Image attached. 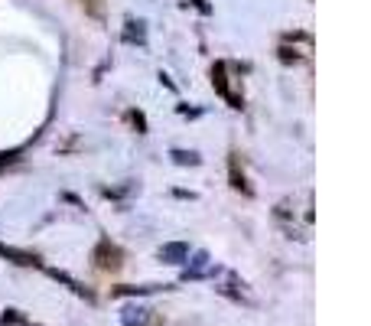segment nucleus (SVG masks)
<instances>
[{
    "label": "nucleus",
    "mask_w": 371,
    "mask_h": 326,
    "mask_svg": "<svg viewBox=\"0 0 371 326\" xmlns=\"http://www.w3.org/2000/svg\"><path fill=\"white\" fill-rule=\"evenodd\" d=\"M173 160H176V163H189V167H195V163H199V157H195L193 150H189V154H186V150H173Z\"/></svg>",
    "instance_id": "nucleus-9"
},
{
    "label": "nucleus",
    "mask_w": 371,
    "mask_h": 326,
    "mask_svg": "<svg viewBox=\"0 0 371 326\" xmlns=\"http://www.w3.org/2000/svg\"><path fill=\"white\" fill-rule=\"evenodd\" d=\"M0 258H7V261H13V265H20V267H39L42 265L36 255L20 251V248H13V245H4V241H0Z\"/></svg>",
    "instance_id": "nucleus-1"
},
{
    "label": "nucleus",
    "mask_w": 371,
    "mask_h": 326,
    "mask_svg": "<svg viewBox=\"0 0 371 326\" xmlns=\"http://www.w3.org/2000/svg\"><path fill=\"white\" fill-rule=\"evenodd\" d=\"M160 261H166V265H183V261H189V245H186V241H169V245H163Z\"/></svg>",
    "instance_id": "nucleus-3"
},
{
    "label": "nucleus",
    "mask_w": 371,
    "mask_h": 326,
    "mask_svg": "<svg viewBox=\"0 0 371 326\" xmlns=\"http://www.w3.org/2000/svg\"><path fill=\"white\" fill-rule=\"evenodd\" d=\"M124 40L127 43H144V23H127V33H124Z\"/></svg>",
    "instance_id": "nucleus-8"
},
{
    "label": "nucleus",
    "mask_w": 371,
    "mask_h": 326,
    "mask_svg": "<svg viewBox=\"0 0 371 326\" xmlns=\"http://www.w3.org/2000/svg\"><path fill=\"white\" fill-rule=\"evenodd\" d=\"M46 274H49L52 281L66 284L68 291H72V294H78V297H88V301H95V297H92V291H85L82 284H78V281H75V277H72V274H66V271H56V267H46Z\"/></svg>",
    "instance_id": "nucleus-5"
},
{
    "label": "nucleus",
    "mask_w": 371,
    "mask_h": 326,
    "mask_svg": "<svg viewBox=\"0 0 371 326\" xmlns=\"http://www.w3.org/2000/svg\"><path fill=\"white\" fill-rule=\"evenodd\" d=\"M95 261H98V267H104V271H114V267H121V251L111 245V241H102L98 248H95Z\"/></svg>",
    "instance_id": "nucleus-2"
},
{
    "label": "nucleus",
    "mask_w": 371,
    "mask_h": 326,
    "mask_svg": "<svg viewBox=\"0 0 371 326\" xmlns=\"http://www.w3.org/2000/svg\"><path fill=\"white\" fill-rule=\"evenodd\" d=\"M4 326H13V323H23V317H20V310H4Z\"/></svg>",
    "instance_id": "nucleus-10"
},
{
    "label": "nucleus",
    "mask_w": 371,
    "mask_h": 326,
    "mask_svg": "<svg viewBox=\"0 0 371 326\" xmlns=\"http://www.w3.org/2000/svg\"><path fill=\"white\" fill-rule=\"evenodd\" d=\"M193 4H195L199 10H202V13H209V4H205V0H193Z\"/></svg>",
    "instance_id": "nucleus-11"
},
{
    "label": "nucleus",
    "mask_w": 371,
    "mask_h": 326,
    "mask_svg": "<svg viewBox=\"0 0 371 326\" xmlns=\"http://www.w3.org/2000/svg\"><path fill=\"white\" fill-rule=\"evenodd\" d=\"M150 313L153 310H147V307H127L124 313H121V323L124 326H150Z\"/></svg>",
    "instance_id": "nucleus-6"
},
{
    "label": "nucleus",
    "mask_w": 371,
    "mask_h": 326,
    "mask_svg": "<svg viewBox=\"0 0 371 326\" xmlns=\"http://www.w3.org/2000/svg\"><path fill=\"white\" fill-rule=\"evenodd\" d=\"M212 85L219 88V95H225L228 102H231V108H241V102H238L235 95H231V88H228V76H225V62H215V69H212Z\"/></svg>",
    "instance_id": "nucleus-4"
},
{
    "label": "nucleus",
    "mask_w": 371,
    "mask_h": 326,
    "mask_svg": "<svg viewBox=\"0 0 371 326\" xmlns=\"http://www.w3.org/2000/svg\"><path fill=\"white\" fill-rule=\"evenodd\" d=\"M166 291L169 284H147V287H114V297H134V294H153V291Z\"/></svg>",
    "instance_id": "nucleus-7"
}]
</instances>
